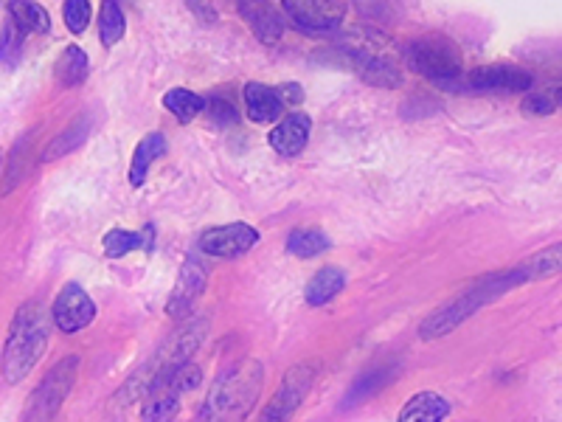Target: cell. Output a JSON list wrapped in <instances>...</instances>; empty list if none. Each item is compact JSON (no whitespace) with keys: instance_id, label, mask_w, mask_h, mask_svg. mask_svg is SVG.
Segmentation results:
<instances>
[{"instance_id":"5","label":"cell","mask_w":562,"mask_h":422,"mask_svg":"<svg viewBox=\"0 0 562 422\" xmlns=\"http://www.w3.org/2000/svg\"><path fill=\"white\" fill-rule=\"evenodd\" d=\"M523 279H520L518 271H509V273H492L487 279H481L473 290H467V293H461L456 296L450 304H444L442 310H436L433 316L419 327V335L422 338H439V335H447V332H453L459 327L461 321H467V318L473 316L475 310L481 307V304H487L489 299H495V296H501L506 287L512 285H520Z\"/></svg>"},{"instance_id":"31","label":"cell","mask_w":562,"mask_h":422,"mask_svg":"<svg viewBox=\"0 0 562 422\" xmlns=\"http://www.w3.org/2000/svg\"><path fill=\"white\" fill-rule=\"evenodd\" d=\"M206 113L211 124H217V127H228V124H237L239 121V113L237 107L231 105L228 99H222V96H211L206 99Z\"/></svg>"},{"instance_id":"10","label":"cell","mask_w":562,"mask_h":422,"mask_svg":"<svg viewBox=\"0 0 562 422\" xmlns=\"http://www.w3.org/2000/svg\"><path fill=\"white\" fill-rule=\"evenodd\" d=\"M259 242V231L248 223H228V226L206 228L197 240V248L208 257L234 259L248 254L253 245Z\"/></svg>"},{"instance_id":"18","label":"cell","mask_w":562,"mask_h":422,"mask_svg":"<svg viewBox=\"0 0 562 422\" xmlns=\"http://www.w3.org/2000/svg\"><path fill=\"white\" fill-rule=\"evenodd\" d=\"M163 152H166V138L161 133H149V136L138 141V147L133 152V166H130V183H133L135 189L144 186L149 169H152V164L161 158Z\"/></svg>"},{"instance_id":"25","label":"cell","mask_w":562,"mask_h":422,"mask_svg":"<svg viewBox=\"0 0 562 422\" xmlns=\"http://www.w3.org/2000/svg\"><path fill=\"white\" fill-rule=\"evenodd\" d=\"M9 15H12V23H15L23 34H31V31L45 34V31L51 29V17H48V12H45L43 6H37V3H26V0L9 3Z\"/></svg>"},{"instance_id":"17","label":"cell","mask_w":562,"mask_h":422,"mask_svg":"<svg viewBox=\"0 0 562 422\" xmlns=\"http://www.w3.org/2000/svg\"><path fill=\"white\" fill-rule=\"evenodd\" d=\"M447 417H450V403L442 394L419 392L402 406L397 422H444Z\"/></svg>"},{"instance_id":"13","label":"cell","mask_w":562,"mask_h":422,"mask_svg":"<svg viewBox=\"0 0 562 422\" xmlns=\"http://www.w3.org/2000/svg\"><path fill=\"white\" fill-rule=\"evenodd\" d=\"M467 85L484 93H523L534 85V76L518 65H484L475 68Z\"/></svg>"},{"instance_id":"2","label":"cell","mask_w":562,"mask_h":422,"mask_svg":"<svg viewBox=\"0 0 562 422\" xmlns=\"http://www.w3.org/2000/svg\"><path fill=\"white\" fill-rule=\"evenodd\" d=\"M355 74L374 88H400L402 65L397 46L385 37L383 31L352 29L346 31L338 43Z\"/></svg>"},{"instance_id":"29","label":"cell","mask_w":562,"mask_h":422,"mask_svg":"<svg viewBox=\"0 0 562 422\" xmlns=\"http://www.w3.org/2000/svg\"><path fill=\"white\" fill-rule=\"evenodd\" d=\"M391 375H394V369H371V372H366V375L360 377L355 386L349 389L346 400H343V406H349V403H360V400H366L369 394L380 392L385 383L391 380Z\"/></svg>"},{"instance_id":"3","label":"cell","mask_w":562,"mask_h":422,"mask_svg":"<svg viewBox=\"0 0 562 422\" xmlns=\"http://www.w3.org/2000/svg\"><path fill=\"white\" fill-rule=\"evenodd\" d=\"M48 347V313L40 302L23 304L9 327V338L3 347V377L6 383H20L31 375V369L43 358Z\"/></svg>"},{"instance_id":"4","label":"cell","mask_w":562,"mask_h":422,"mask_svg":"<svg viewBox=\"0 0 562 422\" xmlns=\"http://www.w3.org/2000/svg\"><path fill=\"white\" fill-rule=\"evenodd\" d=\"M262 366L256 361H245L237 369H228L217 377V383L208 392L203 417L206 422H242L259 397L262 386Z\"/></svg>"},{"instance_id":"6","label":"cell","mask_w":562,"mask_h":422,"mask_svg":"<svg viewBox=\"0 0 562 422\" xmlns=\"http://www.w3.org/2000/svg\"><path fill=\"white\" fill-rule=\"evenodd\" d=\"M405 60L411 65V71L442 85V88L456 85V79L464 71L459 46L444 34H425V37L411 40L405 48Z\"/></svg>"},{"instance_id":"1","label":"cell","mask_w":562,"mask_h":422,"mask_svg":"<svg viewBox=\"0 0 562 422\" xmlns=\"http://www.w3.org/2000/svg\"><path fill=\"white\" fill-rule=\"evenodd\" d=\"M206 330L208 324L203 318H194L186 327H180V330L158 349V355H155L152 361H147V366H144L141 372H135V377L130 383H124L119 400L133 403L141 394H152L158 392V389H163L180 366L192 363V355L197 352V347H200Z\"/></svg>"},{"instance_id":"36","label":"cell","mask_w":562,"mask_h":422,"mask_svg":"<svg viewBox=\"0 0 562 422\" xmlns=\"http://www.w3.org/2000/svg\"><path fill=\"white\" fill-rule=\"evenodd\" d=\"M557 105H562V91H557Z\"/></svg>"},{"instance_id":"21","label":"cell","mask_w":562,"mask_h":422,"mask_svg":"<svg viewBox=\"0 0 562 422\" xmlns=\"http://www.w3.org/2000/svg\"><path fill=\"white\" fill-rule=\"evenodd\" d=\"M88 68V54L79 46H68L62 51L60 60H57V82L62 88H74V85L88 79Z\"/></svg>"},{"instance_id":"16","label":"cell","mask_w":562,"mask_h":422,"mask_svg":"<svg viewBox=\"0 0 562 422\" xmlns=\"http://www.w3.org/2000/svg\"><path fill=\"white\" fill-rule=\"evenodd\" d=\"M245 110L256 124H265V121H276L284 113L279 93L270 85L262 82H248L245 85Z\"/></svg>"},{"instance_id":"9","label":"cell","mask_w":562,"mask_h":422,"mask_svg":"<svg viewBox=\"0 0 562 422\" xmlns=\"http://www.w3.org/2000/svg\"><path fill=\"white\" fill-rule=\"evenodd\" d=\"M281 9L298 29L310 31V34L335 31L349 12V6L341 0H284Z\"/></svg>"},{"instance_id":"24","label":"cell","mask_w":562,"mask_h":422,"mask_svg":"<svg viewBox=\"0 0 562 422\" xmlns=\"http://www.w3.org/2000/svg\"><path fill=\"white\" fill-rule=\"evenodd\" d=\"M88 133H90V119H76L68 130H62L60 136L51 138V144H48L43 152V161H57L62 155L74 152L76 147L85 144Z\"/></svg>"},{"instance_id":"12","label":"cell","mask_w":562,"mask_h":422,"mask_svg":"<svg viewBox=\"0 0 562 422\" xmlns=\"http://www.w3.org/2000/svg\"><path fill=\"white\" fill-rule=\"evenodd\" d=\"M51 318H54V324L62 332L71 335V332L85 330L90 321L96 318V304L85 293V287L71 282V285H65L60 290V296L54 302V310H51Z\"/></svg>"},{"instance_id":"19","label":"cell","mask_w":562,"mask_h":422,"mask_svg":"<svg viewBox=\"0 0 562 422\" xmlns=\"http://www.w3.org/2000/svg\"><path fill=\"white\" fill-rule=\"evenodd\" d=\"M104 254L110 259H119L130 251H152V226H144V231H124L113 228L110 234H104Z\"/></svg>"},{"instance_id":"26","label":"cell","mask_w":562,"mask_h":422,"mask_svg":"<svg viewBox=\"0 0 562 422\" xmlns=\"http://www.w3.org/2000/svg\"><path fill=\"white\" fill-rule=\"evenodd\" d=\"M520 279H540V276H554L562 273V242L560 245H551L546 251H540L537 257H532L529 262H523L518 268Z\"/></svg>"},{"instance_id":"14","label":"cell","mask_w":562,"mask_h":422,"mask_svg":"<svg viewBox=\"0 0 562 422\" xmlns=\"http://www.w3.org/2000/svg\"><path fill=\"white\" fill-rule=\"evenodd\" d=\"M312 121L307 113H290L287 119L279 121L270 133V147L284 155V158H293L298 152L307 147L310 141Z\"/></svg>"},{"instance_id":"35","label":"cell","mask_w":562,"mask_h":422,"mask_svg":"<svg viewBox=\"0 0 562 422\" xmlns=\"http://www.w3.org/2000/svg\"><path fill=\"white\" fill-rule=\"evenodd\" d=\"M276 93H279L281 105H298V102L304 99V93H301V85H296V82H287V85H281V88H276Z\"/></svg>"},{"instance_id":"20","label":"cell","mask_w":562,"mask_h":422,"mask_svg":"<svg viewBox=\"0 0 562 422\" xmlns=\"http://www.w3.org/2000/svg\"><path fill=\"white\" fill-rule=\"evenodd\" d=\"M346 285V276H343L341 268L329 265V268H321V271L312 276L307 282V290H304V299L312 307H321V304H329Z\"/></svg>"},{"instance_id":"22","label":"cell","mask_w":562,"mask_h":422,"mask_svg":"<svg viewBox=\"0 0 562 422\" xmlns=\"http://www.w3.org/2000/svg\"><path fill=\"white\" fill-rule=\"evenodd\" d=\"M163 107L172 110V116H178L180 124H189L194 116H200L206 110V99L189 88H172V91L163 93Z\"/></svg>"},{"instance_id":"23","label":"cell","mask_w":562,"mask_h":422,"mask_svg":"<svg viewBox=\"0 0 562 422\" xmlns=\"http://www.w3.org/2000/svg\"><path fill=\"white\" fill-rule=\"evenodd\" d=\"M329 237H326L321 228H296L287 240V251L298 259H312L318 254L329 251Z\"/></svg>"},{"instance_id":"34","label":"cell","mask_w":562,"mask_h":422,"mask_svg":"<svg viewBox=\"0 0 562 422\" xmlns=\"http://www.w3.org/2000/svg\"><path fill=\"white\" fill-rule=\"evenodd\" d=\"M520 107L526 116H551L557 110V96L554 93H529Z\"/></svg>"},{"instance_id":"7","label":"cell","mask_w":562,"mask_h":422,"mask_svg":"<svg viewBox=\"0 0 562 422\" xmlns=\"http://www.w3.org/2000/svg\"><path fill=\"white\" fill-rule=\"evenodd\" d=\"M315 363H298L293 366L281 386L276 389V394L267 400V406L259 414V422H290L293 414L298 411V406L307 400V394L312 389V380H315Z\"/></svg>"},{"instance_id":"27","label":"cell","mask_w":562,"mask_h":422,"mask_svg":"<svg viewBox=\"0 0 562 422\" xmlns=\"http://www.w3.org/2000/svg\"><path fill=\"white\" fill-rule=\"evenodd\" d=\"M180 411V397L169 389H158L152 392V397L147 400V406L141 411V420L144 422H172L178 417Z\"/></svg>"},{"instance_id":"33","label":"cell","mask_w":562,"mask_h":422,"mask_svg":"<svg viewBox=\"0 0 562 422\" xmlns=\"http://www.w3.org/2000/svg\"><path fill=\"white\" fill-rule=\"evenodd\" d=\"M65 23L74 34H82L90 23V3L88 0H68L65 3Z\"/></svg>"},{"instance_id":"30","label":"cell","mask_w":562,"mask_h":422,"mask_svg":"<svg viewBox=\"0 0 562 422\" xmlns=\"http://www.w3.org/2000/svg\"><path fill=\"white\" fill-rule=\"evenodd\" d=\"M23 40H26V34L9 20V23L3 26V31H0V62L15 65V62L20 60V51H23Z\"/></svg>"},{"instance_id":"32","label":"cell","mask_w":562,"mask_h":422,"mask_svg":"<svg viewBox=\"0 0 562 422\" xmlns=\"http://www.w3.org/2000/svg\"><path fill=\"white\" fill-rule=\"evenodd\" d=\"M200 380H203V372H200V366H194V363H186V366H180L178 372L172 375V380L163 386V389H169V392H175L180 397L183 392H192L200 386Z\"/></svg>"},{"instance_id":"28","label":"cell","mask_w":562,"mask_h":422,"mask_svg":"<svg viewBox=\"0 0 562 422\" xmlns=\"http://www.w3.org/2000/svg\"><path fill=\"white\" fill-rule=\"evenodd\" d=\"M127 31V20H124V12L116 0H107L102 6V15H99V37H102L104 48H113L124 37Z\"/></svg>"},{"instance_id":"15","label":"cell","mask_w":562,"mask_h":422,"mask_svg":"<svg viewBox=\"0 0 562 422\" xmlns=\"http://www.w3.org/2000/svg\"><path fill=\"white\" fill-rule=\"evenodd\" d=\"M239 15L248 20L253 34L265 43V46H276L284 34V17L276 6L270 3H239Z\"/></svg>"},{"instance_id":"11","label":"cell","mask_w":562,"mask_h":422,"mask_svg":"<svg viewBox=\"0 0 562 422\" xmlns=\"http://www.w3.org/2000/svg\"><path fill=\"white\" fill-rule=\"evenodd\" d=\"M208 285V268L203 265L200 257H186V262L180 265V276L175 287H172V296L166 302V316L172 318H186L194 310V304L200 302L203 290Z\"/></svg>"},{"instance_id":"8","label":"cell","mask_w":562,"mask_h":422,"mask_svg":"<svg viewBox=\"0 0 562 422\" xmlns=\"http://www.w3.org/2000/svg\"><path fill=\"white\" fill-rule=\"evenodd\" d=\"M76 375H79V358H76V355L62 358V361L43 377V383L37 386V392L31 394V417H34V420H51V417L60 411L62 403H65V397L74 389Z\"/></svg>"}]
</instances>
